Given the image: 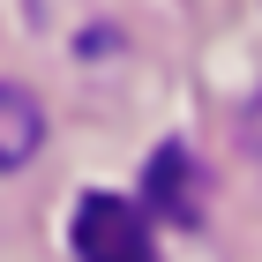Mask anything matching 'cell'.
<instances>
[{"label": "cell", "mask_w": 262, "mask_h": 262, "mask_svg": "<svg viewBox=\"0 0 262 262\" xmlns=\"http://www.w3.org/2000/svg\"><path fill=\"white\" fill-rule=\"evenodd\" d=\"M38 142H45V113H38V98H30L23 82H0V172L30 165V158H38Z\"/></svg>", "instance_id": "3"}, {"label": "cell", "mask_w": 262, "mask_h": 262, "mask_svg": "<svg viewBox=\"0 0 262 262\" xmlns=\"http://www.w3.org/2000/svg\"><path fill=\"white\" fill-rule=\"evenodd\" d=\"M75 262H158V240H150L142 202L82 195L75 202Z\"/></svg>", "instance_id": "1"}, {"label": "cell", "mask_w": 262, "mask_h": 262, "mask_svg": "<svg viewBox=\"0 0 262 262\" xmlns=\"http://www.w3.org/2000/svg\"><path fill=\"white\" fill-rule=\"evenodd\" d=\"M142 217H165V225H202V172L180 142H165L150 158V187H142Z\"/></svg>", "instance_id": "2"}]
</instances>
